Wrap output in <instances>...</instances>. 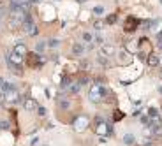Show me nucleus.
I'll use <instances>...</instances> for the list:
<instances>
[{
  "instance_id": "obj_1",
  "label": "nucleus",
  "mask_w": 162,
  "mask_h": 146,
  "mask_svg": "<svg viewBox=\"0 0 162 146\" xmlns=\"http://www.w3.org/2000/svg\"><path fill=\"white\" fill-rule=\"evenodd\" d=\"M106 95H109V92L106 90L104 86H100V84H93L90 88V93H88V97H90L92 102H99V100H102Z\"/></svg>"
},
{
  "instance_id": "obj_2",
  "label": "nucleus",
  "mask_w": 162,
  "mask_h": 146,
  "mask_svg": "<svg viewBox=\"0 0 162 146\" xmlns=\"http://www.w3.org/2000/svg\"><path fill=\"white\" fill-rule=\"evenodd\" d=\"M93 130H95L99 136H107V134L111 132V125H107L104 120L95 118V122H93Z\"/></svg>"
},
{
  "instance_id": "obj_3",
  "label": "nucleus",
  "mask_w": 162,
  "mask_h": 146,
  "mask_svg": "<svg viewBox=\"0 0 162 146\" xmlns=\"http://www.w3.org/2000/svg\"><path fill=\"white\" fill-rule=\"evenodd\" d=\"M25 62H27L28 67H32V69H37V67H41L42 65V58H39V55L37 53H28L27 56H25Z\"/></svg>"
},
{
  "instance_id": "obj_4",
  "label": "nucleus",
  "mask_w": 162,
  "mask_h": 146,
  "mask_svg": "<svg viewBox=\"0 0 162 146\" xmlns=\"http://www.w3.org/2000/svg\"><path fill=\"white\" fill-rule=\"evenodd\" d=\"M23 30H25V34H28V35L37 34V27H35V23L32 21L30 14H27V18H25V21H23Z\"/></svg>"
},
{
  "instance_id": "obj_5",
  "label": "nucleus",
  "mask_w": 162,
  "mask_h": 146,
  "mask_svg": "<svg viewBox=\"0 0 162 146\" xmlns=\"http://www.w3.org/2000/svg\"><path fill=\"white\" fill-rule=\"evenodd\" d=\"M138 25H139V20H138V18H134V16H129V18L125 20V27H123V30L132 34V32H136Z\"/></svg>"
},
{
  "instance_id": "obj_6",
  "label": "nucleus",
  "mask_w": 162,
  "mask_h": 146,
  "mask_svg": "<svg viewBox=\"0 0 162 146\" xmlns=\"http://www.w3.org/2000/svg\"><path fill=\"white\" fill-rule=\"evenodd\" d=\"M86 127H88V118L86 116H77L74 120V130L76 132H83Z\"/></svg>"
},
{
  "instance_id": "obj_7",
  "label": "nucleus",
  "mask_w": 162,
  "mask_h": 146,
  "mask_svg": "<svg viewBox=\"0 0 162 146\" xmlns=\"http://www.w3.org/2000/svg\"><path fill=\"white\" fill-rule=\"evenodd\" d=\"M4 100H7V102H20V93H18V90L14 88V90H9L6 92V97H4Z\"/></svg>"
},
{
  "instance_id": "obj_8",
  "label": "nucleus",
  "mask_w": 162,
  "mask_h": 146,
  "mask_svg": "<svg viewBox=\"0 0 162 146\" xmlns=\"http://www.w3.org/2000/svg\"><path fill=\"white\" fill-rule=\"evenodd\" d=\"M21 62H23V56L16 55V53H9L7 55V63H14V65H21Z\"/></svg>"
},
{
  "instance_id": "obj_9",
  "label": "nucleus",
  "mask_w": 162,
  "mask_h": 146,
  "mask_svg": "<svg viewBox=\"0 0 162 146\" xmlns=\"http://www.w3.org/2000/svg\"><path fill=\"white\" fill-rule=\"evenodd\" d=\"M23 106H25V109H27V111H37V109H39V104L35 102L34 99H25Z\"/></svg>"
},
{
  "instance_id": "obj_10",
  "label": "nucleus",
  "mask_w": 162,
  "mask_h": 146,
  "mask_svg": "<svg viewBox=\"0 0 162 146\" xmlns=\"http://www.w3.org/2000/svg\"><path fill=\"white\" fill-rule=\"evenodd\" d=\"M14 53H16V55H20V56H23V58H25V56L28 55V49H27V46H25V44H16V46H14V49H13Z\"/></svg>"
},
{
  "instance_id": "obj_11",
  "label": "nucleus",
  "mask_w": 162,
  "mask_h": 146,
  "mask_svg": "<svg viewBox=\"0 0 162 146\" xmlns=\"http://www.w3.org/2000/svg\"><path fill=\"white\" fill-rule=\"evenodd\" d=\"M146 62H148V65H150V67H157V65L160 63V56H159V55H153V53H152V55H148Z\"/></svg>"
},
{
  "instance_id": "obj_12",
  "label": "nucleus",
  "mask_w": 162,
  "mask_h": 146,
  "mask_svg": "<svg viewBox=\"0 0 162 146\" xmlns=\"http://www.w3.org/2000/svg\"><path fill=\"white\" fill-rule=\"evenodd\" d=\"M9 65V70L16 74V76H23V69H21V65H14V63H7Z\"/></svg>"
},
{
  "instance_id": "obj_13",
  "label": "nucleus",
  "mask_w": 162,
  "mask_h": 146,
  "mask_svg": "<svg viewBox=\"0 0 162 146\" xmlns=\"http://www.w3.org/2000/svg\"><path fill=\"white\" fill-rule=\"evenodd\" d=\"M115 51H116V49L113 48V46H107V44H106V46H102V55H106V56L115 55Z\"/></svg>"
},
{
  "instance_id": "obj_14",
  "label": "nucleus",
  "mask_w": 162,
  "mask_h": 146,
  "mask_svg": "<svg viewBox=\"0 0 162 146\" xmlns=\"http://www.w3.org/2000/svg\"><path fill=\"white\" fill-rule=\"evenodd\" d=\"M83 51H85L83 44H74L72 46V55H83Z\"/></svg>"
},
{
  "instance_id": "obj_15",
  "label": "nucleus",
  "mask_w": 162,
  "mask_h": 146,
  "mask_svg": "<svg viewBox=\"0 0 162 146\" xmlns=\"http://www.w3.org/2000/svg\"><path fill=\"white\" fill-rule=\"evenodd\" d=\"M70 84H72V79H70V76H63V79H62V83H60V86H62V88H67V90H69Z\"/></svg>"
},
{
  "instance_id": "obj_16",
  "label": "nucleus",
  "mask_w": 162,
  "mask_h": 146,
  "mask_svg": "<svg viewBox=\"0 0 162 146\" xmlns=\"http://www.w3.org/2000/svg\"><path fill=\"white\" fill-rule=\"evenodd\" d=\"M58 106H60L62 109H67V107L70 106V102H69V100H67V99H65V97L62 95V97L58 99Z\"/></svg>"
},
{
  "instance_id": "obj_17",
  "label": "nucleus",
  "mask_w": 162,
  "mask_h": 146,
  "mask_svg": "<svg viewBox=\"0 0 162 146\" xmlns=\"http://www.w3.org/2000/svg\"><path fill=\"white\" fill-rule=\"evenodd\" d=\"M79 88H81V84L76 81V83H72L69 86V92H70V93H77V92H79Z\"/></svg>"
},
{
  "instance_id": "obj_18",
  "label": "nucleus",
  "mask_w": 162,
  "mask_h": 146,
  "mask_svg": "<svg viewBox=\"0 0 162 146\" xmlns=\"http://www.w3.org/2000/svg\"><path fill=\"white\" fill-rule=\"evenodd\" d=\"M123 143L125 144H134V136L132 134H125L123 136Z\"/></svg>"
},
{
  "instance_id": "obj_19",
  "label": "nucleus",
  "mask_w": 162,
  "mask_h": 146,
  "mask_svg": "<svg viewBox=\"0 0 162 146\" xmlns=\"http://www.w3.org/2000/svg\"><path fill=\"white\" fill-rule=\"evenodd\" d=\"M122 118H123V113L120 111V109H116V111L113 113V120H115V122H120Z\"/></svg>"
},
{
  "instance_id": "obj_20",
  "label": "nucleus",
  "mask_w": 162,
  "mask_h": 146,
  "mask_svg": "<svg viewBox=\"0 0 162 146\" xmlns=\"http://www.w3.org/2000/svg\"><path fill=\"white\" fill-rule=\"evenodd\" d=\"M116 20H118V16H116V14H111V16H107V18H106V23L113 25V23H116Z\"/></svg>"
},
{
  "instance_id": "obj_21",
  "label": "nucleus",
  "mask_w": 162,
  "mask_h": 146,
  "mask_svg": "<svg viewBox=\"0 0 162 146\" xmlns=\"http://www.w3.org/2000/svg\"><path fill=\"white\" fill-rule=\"evenodd\" d=\"M93 13H95V16H102L104 14V7H100V6L93 7Z\"/></svg>"
},
{
  "instance_id": "obj_22",
  "label": "nucleus",
  "mask_w": 162,
  "mask_h": 146,
  "mask_svg": "<svg viewBox=\"0 0 162 146\" xmlns=\"http://www.w3.org/2000/svg\"><path fill=\"white\" fill-rule=\"evenodd\" d=\"M143 25H145V28H146V30H148V28H152V27H153V25H155V21H153V20H146V21H145V23H143Z\"/></svg>"
},
{
  "instance_id": "obj_23",
  "label": "nucleus",
  "mask_w": 162,
  "mask_h": 146,
  "mask_svg": "<svg viewBox=\"0 0 162 146\" xmlns=\"http://www.w3.org/2000/svg\"><path fill=\"white\" fill-rule=\"evenodd\" d=\"M77 83H79V84H86V83H88V77L85 76V74H83V76H79V79H77Z\"/></svg>"
},
{
  "instance_id": "obj_24",
  "label": "nucleus",
  "mask_w": 162,
  "mask_h": 146,
  "mask_svg": "<svg viewBox=\"0 0 162 146\" xmlns=\"http://www.w3.org/2000/svg\"><path fill=\"white\" fill-rule=\"evenodd\" d=\"M92 39H93V37H92V34H90V32H85V34H83V41L90 42Z\"/></svg>"
},
{
  "instance_id": "obj_25",
  "label": "nucleus",
  "mask_w": 162,
  "mask_h": 146,
  "mask_svg": "<svg viewBox=\"0 0 162 146\" xmlns=\"http://www.w3.org/2000/svg\"><path fill=\"white\" fill-rule=\"evenodd\" d=\"M157 114H159V113H157V109H153V107H152L150 113H148V116H150V118H157Z\"/></svg>"
},
{
  "instance_id": "obj_26",
  "label": "nucleus",
  "mask_w": 162,
  "mask_h": 146,
  "mask_svg": "<svg viewBox=\"0 0 162 146\" xmlns=\"http://www.w3.org/2000/svg\"><path fill=\"white\" fill-rule=\"evenodd\" d=\"M37 113H39V116H44V114H46V107H41V106H39Z\"/></svg>"
},
{
  "instance_id": "obj_27",
  "label": "nucleus",
  "mask_w": 162,
  "mask_h": 146,
  "mask_svg": "<svg viewBox=\"0 0 162 146\" xmlns=\"http://www.w3.org/2000/svg\"><path fill=\"white\" fill-rule=\"evenodd\" d=\"M48 44L51 46V48H56V46H58V41H56V39H51V41H49Z\"/></svg>"
},
{
  "instance_id": "obj_28",
  "label": "nucleus",
  "mask_w": 162,
  "mask_h": 146,
  "mask_svg": "<svg viewBox=\"0 0 162 146\" xmlns=\"http://www.w3.org/2000/svg\"><path fill=\"white\" fill-rule=\"evenodd\" d=\"M44 46H46L44 42H37V51H42V49H44Z\"/></svg>"
},
{
  "instance_id": "obj_29",
  "label": "nucleus",
  "mask_w": 162,
  "mask_h": 146,
  "mask_svg": "<svg viewBox=\"0 0 162 146\" xmlns=\"http://www.w3.org/2000/svg\"><path fill=\"white\" fill-rule=\"evenodd\" d=\"M0 129H9V123H7V122H2V123H0Z\"/></svg>"
},
{
  "instance_id": "obj_30",
  "label": "nucleus",
  "mask_w": 162,
  "mask_h": 146,
  "mask_svg": "<svg viewBox=\"0 0 162 146\" xmlns=\"http://www.w3.org/2000/svg\"><path fill=\"white\" fill-rule=\"evenodd\" d=\"M159 41H162V32H159Z\"/></svg>"
},
{
  "instance_id": "obj_31",
  "label": "nucleus",
  "mask_w": 162,
  "mask_h": 146,
  "mask_svg": "<svg viewBox=\"0 0 162 146\" xmlns=\"http://www.w3.org/2000/svg\"><path fill=\"white\" fill-rule=\"evenodd\" d=\"M34 2H41V0H30V4H34Z\"/></svg>"
},
{
  "instance_id": "obj_32",
  "label": "nucleus",
  "mask_w": 162,
  "mask_h": 146,
  "mask_svg": "<svg viewBox=\"0 0 162 146\" xmlns=\"http://www.w3.org/2000/svg\"><path fill=\"white\" fill-rule=\"evenodd\" d=\"M2 84H4V79H2V77H0V86H2Z\"/></svg>"
},
{
  "instance_id": "obj_33",
  "label": "nucleus",
  "mask_w": 162,
  "mask_h": 146,
  "mask_svg": "<svg viewBox=\"0 0 162 146\" xmlns=\"http://www.w3.org/2000/svg\"><path fill=\"white\" fill-rule=\"evenodd\" d=\"M77 2H85V0H77Z\"/></svg>"
},
{
  "instance_id": "obj_34",
  "label": "nucleus",
  "mask_w": 162,
  "mask_h": 146,
  "mask_svg": "<svg viewBox=\"0 0 162 146\" xmlns=\"http://www.w3.org/2000/svg\"><path fill=\"white\" fill-rule=\"evenodd\" d=\"M160 2H162V0H160Z\"/></svg>"
}]
</instances>
